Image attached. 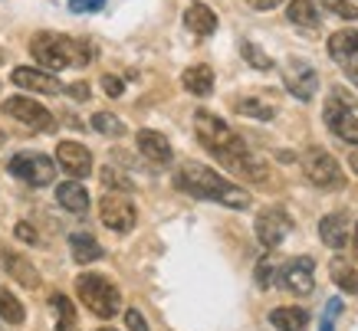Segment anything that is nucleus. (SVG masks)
<instances>
[{"mask_svg":"<svg viewBox=\"0 0 358 331\" xmlns=\"http://www.w3.org/2000/svg\"><path fill=\"white\" fill-rule=\"evenodd\" d=\"M319 236H322V243L332 246V249H345L348 240H352V220H348L345 210H338V214H329L319 220Z\"/></svg>","mask_w":358,"mask_h":331,"instance_id":"15","label":"nucleus"},{"mask_svg":"<svg viewBox=\"0 0 358 331\" xmlns=\"http://www.w3.org/2000/svg\"><path fill=\"white\" fill-rule=\"evenodd\" d=\"M348 164H352V171L358 174V151H352V154H348Z\"/></svg>","mask_w":358,"mask_h":331,"instance_id":"43","label":"nucleus"},{"mask_svg":"<svg viewBox=\"0 0 358 331\" xmlns=\"http://www.w3.org/2000/svg\"><path fill=\"white\" fill-rule=\"evenodd\" d=\"M13 86L30 89V92H40V96H56V92H66V86L56 79L53 69H43V66H17L10 73Z\"/></svg>","mask_w":358,"mask_h":331,"instance_id":"9","label":"nucleus"},{"mask_svg":"<svg viewBox=\"0 0 358 331\" xmlns=\"http://www.w3.org/2000/svg\"><path fill=\"white\" fill-rule=\"evenodd\" d=\"M0 318L7 321V325H23V318H27L20 299L13 292H7V288H0Z\"/></svg>","mask_w":358,"mask_h":331,"instance_id":"29","label":"nucleus"},{"mask_svg":"<svg viewBox=\"0 0 358 331\" xmlns=\"http://www.w3.org/2000/svg\"><path fill=\"white\" fill-rule=\"evenodd\" d=\"M138 151H141V158H148L152 164H171V158H174L168 138H164L162 131H148V128L138 131Z\"/></svg>","mask_w":358,"mask_h":331,"instance_id":"18","label":"nucleus"},{"mask_svg":"<svg viewBox=\"0 0 358 331\" xmlns=\"http://www.w3.org/2000/svg\"><path fill=\"white\" fill-rule=\"evenodd\" d=\"M194 131H197V138H201V145L217 161H227L234 154H240V151H247V145L240 141L237 131L230 128L224 118L210 115V112H194Z\"/></svg>","mask_w":358,"mask_h":331,"instance_id":"3","label":"nucleus"},{"mask_svg":"<svg viewBox=\"0 0 358 331\" xmlns=\"http://www.w3.org/2000/svg\"><path fill=\"white\" fill-rule=\"evenodd\" d=\"M282 82H286V89H289L299 102H309V98H315V92H319V73H315L309 63H303V59H293V63L286 66Z\"/></svg>","mask_w":358,"mask_h":331,"instance_id":"11","label":"nucleus"},{"mask_svg":"<svg viewBox=\"0 0 358 331\" xmlns=\"http://www.w3.org/2000/svg\"><path fill=\"white\" fill-rule=\"evenodd\" d=\"M56 200L63 203L69 214H86L89 210V191L83 187V181H66L56 187Z\"/></svg>","mask_w":358,"mask_h":331,"instance_id":"20","label":"nucleus"},{"mask_svg":"<svg viewBox=\"0 0 358 331\" xmlns=\"http://www.w3.org/2000/svg\"><path fill=\"white\" fill-rule=\"evenodd\" d=\"M253 10H273V7H280L282 0H247Z\"/></svg>","mask_w":358,"mask_h":331,"instance_id":"41","label":"nucleus"},{"mask_svg":"<svg viewBox=\"0 0 358 331\" xmlns=\"http://www.w3.org/2000/svg\"><path fill=\"white\" fill-rule=\"evenodd\" d=\"M174 187L185 191L187 197H197V200H214L224 203L230 210H247L250 207V193L237 184H230L227 177H220L214 168L207 164H197V161H185L178 174H174Z\"/></svg>","mask_w":358,"mask_h":331,"instance_id":"1","label":"nucleus"},{"mask_svg":"<svg viewBox=\"0 0 358 331\" xmlns=\"http://www.w3.org/2000/svg\"><path fill=\"white\" fill-rule=\"evenodd\" d=\"M338 311H342V302H338V299H329L326 315H322V325H319V331H336V318H338Z\"/></svg>","mask_w":358,"mask_h":331,"instance_id":"34","label":"nucleus"},{"mask_svg":"<svg viewBox=\"0 0 358 331\" xmlns=\"http://www.w3.org/2000/svg\"><path fill=\"white\" fill-rule=\"evenodd\" d=\"M106 0H69V10L73 13H92V10H102Z\"/></svg>","mask_w":358,"mask_h":331,"instance_id":"37","label":"nucleus"},{"mask_svg":"<svg viewBox=\"0 0 358 331\" xmlns=\"http://www.w3.org/2000/svg\"><path fill=\"white\" fill-rule=\"evenodd\" d=\"M286 20L296 23V27H315L319 23V10H315L313 0H293L286 7Z\"/></svg>","mask_w":358,"mask_h":331,"instance_id":"27","label":"nucleus"},{"mask_svg":"<svg viewBox=\"0 0 358 331\" xmlns=\"http://www.w3.org/2000/svg\"><path fill=\"white\" fill-rule=\"evenodd\" d=\"M329 276H332V282H336L342 292L358 295V272L352 269V263H345L342 256H336L332 259V266H329Z\"/></svg>","mask_w":358,"mask_h":331,"instance_id":"25","label":"nucleus"},{"mask_svg":"<svg viewBox=\"0 0 358 331\" xmlns=\"http://www.w3.org/2000/svg\"><path fill=\"white\" fill-rule=\"evenodd\" d=\"M50 305H53V311H56V331H73V325H76V309H73V302L56 292L53 299H50Z\"/></svg>","mask_w":358,"mask_h":331,"instance_id":"28","label":"nucleus"},{"mask_svg":"<svg viewBox=\"0 0 358 331\" xmlns=\"http://www.w3.org/2000/svg\"><path fill=\"white\" fill-rule=\"evenodd\" d=\"M69 249H73L76 263H96V259H102V246L96 243L92 233H73L69 236Z\"/></svg>","mask_w":358,"mask_h":331,"instance_id":"24","label":"nucleus"},{"mask_svg":"<svg viewBox=\"0 0 358 331\" xmlns=\"http://www.w3.org/2000/svg\"><path fill=\"white\" fill-rule=\"evenodd\" d=\"M345 69H348V79L358 86V66H345Z\"/></svg>","mask_w":358,"mask_h":331,"instance_id":"42","label":"nucleus"},{"mask_svg":"<svg viewBox=\"0 0 358 331\" xmlns=\"http://www.w3.org/2000/svg\"><path fill=\"white\" fill-rule=\"evenodd\" d=\"M326 122H329V128H332L336 138H342L345 145H355L358 148V118L352 115V108H348L338 96L326 105Z\"/></svg>","mask_w":358,"mask_h":331,"instance_id":"12","label":"nucleus"},{"mask_svg":"<svg viewBox=\"0 0 358 331\" xmlns=\"http://www.w3.org/2000/svg\"><path fill=\"white\" fill-rule=\"evenodd\" d=\"M102 331H115V328H102Z\"/></svg>","mask_w":358,"mask_h":331,"instance_id":"45","label":"nucleus"},{"mask_svg":"<svg viewBox=\"0 0 358 331\" xmlns=\"http://www.w3.org/2000/svg\"><path fill=\"white\" fill-rule=\"evenodd\" d=\"M240 56H243L253 69H263V73H266V69H273V56H266L260 46L250 43V40H243V43H240Z\"/></svg>","mask_w":358,"mask_h":331,"instance_id":"31","label":"nucleus"},{"mask_svg":"<svg viewBox=\"0 0 358 331\" xmlns=\"http://www.w3.org/2000/svg\"><path fill=\"white\" fill-rule=\"evenodd\" d=\"M355 256H358V226H355Z\"/></svg>","mask_w":358,"mask_h":331,"instance_id":"44","label":"nucleus"},{"mask_svg":"<svg viewBox=\"0 0 358 331\" xmlns=\"http://www.w3.org/2000/svg\"><path fill=\"white\" fill-rule=\"evenodd\" d=\"M0 259H3V269H7V276H10L13 282H20L23 288H40V272H36V266H30V259L27 256L3 249Z\"/></svg>","mask_w":358,"mask_h":331,"instance_id":"16","label":"nucleus"},{"mask_svg":"<svg viewBox=\"0 0 358 331\" xmlns=\"http://www.w3.org/2000/svg\"><path fill=\"white\" fill-rule=\"evenodd\" d=\"M220 164H227L234 174L247 177V181H253V184H263L266 177H270V168H266L257 154H250V151H240V154H234V158H227V161H220Z\"/></svg>","mask_w":358,"mask_h":331,"instance_id":"19","label":"nucleus"},{"mask_svg":"<svg viewBox=\"0 0 358 331\" xmlns=\"http://www.w3.org/2000/svg\"><path fill=\"white\" fill-rule=\"evenodd\" d=\"M329 56L342 66H355L358 59V30L345 27V30H336L329 36Z\"/></svg>","mask_w":358,"mask_h":331,"instance_id":"17","label":"nucleus"},{"mask_svg":"<svg viewBox=\"0 0 358 331\" xmlns=\"http://www.w3.org/2000/svg\"><path fill=\"white\" fill-rule=\"evenodd\" d=\"M315 263L309 256H296L293 263H286V269H282V286H286V292H293V295H309L315 288Z\"/></svg>","mask_w":358,"mask_h":331,"instance_id":"13","label":"nucleus"},{"mask_svg":"<svg viewBox=\"0 0 358 331\" xmlns=\"http://www.w3.org/2000/svg\"><path fill=\"white\" fill-rule=\"evenodd\" d=\"M102 89H106V96L119 98V96H122V89H125V82H122L119 75H102Z\"/></svg>","mask_w":358,"mask_h":331,"instance_id":"38","label":"nucleus"},{"mask_svg":"<svg viewBox=\"0 0 358 331\" xmlns=\"http://www.w3.org/2000/svg\"><path fill=\"white\" fill-rule=\"evenodd\" d=\"M13 236H17V240H20V243H40V236H36V230H33L30 223H27V220H20V223L13 226Z\"/></svg>","mask_w":358,"mask_h":331,"instance_id":"36","label":"nucleus"},{"mask_svg":"<svg viewBox=\"0 0 358 331\" xmlns=\"http://www.w3.org/2000/svg\"><path fill=\"white\" fill-rule=\"evenodd\" d=\"M7 171L13 177L27 181L30 187H50L56 181V161L46 158V154H36V151H20V154L10 158Z\"/></svg>","mask_w":358,"mask_h":331,"instance_id":"6","label":"nucleus"},{"mask_svg":"<svg viewBox=\"0 0 358 331\" xmlns=\"http://www.w3.org/2000/svg\"><path fill=\"white\" fill-rule=\"evenodd\" d=\"M230 108L237 112V115H247V118H257V122H270L276 115V105L270 102H263V98H234Z\"/></svg>","mask_w":358,"mask_h":331,"instance_id":"26","label":"nucleus"},{"mask_svg":"<svg viewBox=\"0 0 358 331\" xmlns=\"http://www.w3.org/2000/svg\"><path fill=\"white\" fill-rule=\"evenodd\" d=\"M181 82L191 96H210L214 92V69L210 66H187L185 75H181Z\"/></svg>","mask_w":358,"mask_h":331,"instance_id":"22","label":"nucleus"},{"mask_svg":"<svg viewBox=\"0 0 358 331\" xmlns=\"http://www.w3.org/2000/svg\"><path fill=\"white\" fill-rule=\"evenodd\" d=\"M99 216H102V223L115 230V233H129L135 220H138V210H135V203L125 197V193H106L102 200H99Z\"/></svg>","mask_w":358,"mask_h":331,"instance_id":"7","label":"nucleus"},{"mask_svg":"<svg viewBox=\"0 0 358 331\" xmlns=\"http://www.w3.org/2000/svg\"><path fill=\"white\" fill-rule=\"evenodd\" d=\"M0 253H3V243H0Z\"/></svg>","mask_w":358,"mask_h":331,"instance_id":"46","label":"nucleus"},{"mask_svg":"<svg viewBox=\"0 0 358 331\" xmlns=\"http://www.w3.org/2000/svg\"><path fill=\"white\" fill-rule=\"evenodd\" d=\"M30 50L36 56V63L43 69H53V73H59L66 66H86L96 56L89 43H79L66 33H36Z\"/></svg>","mask_w":358,"mask_h":331,"instance_id":"2","label":"nucleus"},{"mask_svg":"<svg viewBox=\"0 0 358 331\" xmlns=\"http://www.w3.org/2000/svg\"><path fill=\"white\" fill-rule=\"evenodd\" d=\"M3 112L13 115L17 122H23L30 131H53L56 128V118L50 115L40 102H33V98H27V96L7 98V102H3Z\"/></svg>","mask_w":358,"mask_h":331,"instance_id":"8","label":"nucleus"},{"mask_svg":"<svg viewBox=\"0 0 358 331\" xmlns=\"http://www.w3.org/2000/svg\"><path fill=\"white\" fill-rule=\"evenodd\" d=\"M257 286H260V288H270L273 286V259L270 256H263L260 266H257Z\"/></svg>","mask_w":358,"mask_h":331,"instance_id":"35","label":"nucleus"},{"mask_svg":"<svg viewBox=\"0 0 358 331\" xmlns=\"http://www.w3.org/2000/svg\"><path fill=\"white\" fill-rule=\"evenodd\" d=\"M289 230H293V220H289V214H286L282 207H270V210H263V214L257 216V240H260L266 249H276V246L289 236Z\"/></svg>","mask_w":358,"mask_h":331,"instance_id":"10","label":"nucleus"},{"mask_svg":"<svg viewBox=\"0 0 358 331\" xmlns=\"http://www.w3.org/2000/svg\"><path fill=\"white\" fill-rule=\"evenodd\" d=\"M99 181L106 184V191H119V193H131V187H135V184L125 177V174L115 171V168H109V164L99 171Z\"/></svg>","mask_w":358,"mask_h":331,"instance_id":"32","label":"nucleus"},{"mask_svg":"<svg viewBox=\"0 0 358 331\" xmlns=\"http://www.w3.org/2000/svg\"><path fill=\"white\" fill-rule=\"evenodd\" d=\"M125 325H129L131 331H148V321H145V315H141L138 309H129V311H125Z\"/></svg>","mask_w":358,"mask_h":331,"instance_id":"39","label":"nucleus"},{"mask_svg":"<svg viewBox=\"0 0 358 331\" xmlns=\"http://www.w3.org/2000/svg\"><path fill=\"white\" fill-rule=\"evenodd\" d=\"M185 27L197 36H210V33L217 30V13L204 7V3H191L185 10Z\"/></svg>","mask_w":358,"mask_h":331,"instance_id":"21","label":"nucleus"},{"mask_svg":"<svg viewBox=\"0 0 358 331\" xmlns=\"http://www.w3.org/2000/svg\"><path fill=\"white\" fill-rule=\"evenodd\" d=\"M76 292H79V299H83V305H86L92 315H99V318H115V315H119L122 295L106 276L83 272V276L76 279Z\"/></svg>","mask_w":358,"mask_h":331,"instance_id":"4","label":"nucleus"},{"mask_svg":"<svg viewBox=\"0 0 358 331\" xmlns=\"http://www.w3.org/2000/svg\"><path fill=\"white\" fill-rule=\"evenodd\" d=\"M270 321H273V328H280V331H303L309 325V311L299 309V305H282V309L270 311Z\"/></svg>","mask_w":358,"mask_h":331,"instance_id":"23","label":"nucleus"},{"mask_svg":"<svg viewBox=\"0 0 358 331\" xmlns=\"http://www.w3.org/2000/svg\"><path fill=\"white\" fill-rule=\"evenodd\" d=\"M89 125H92L99 135H106V138H122V135H125V125H122V118L112 115V112H96Z\"/></svg>","mask_w":358,"mask_h":331,"instance_id":"30","label":"nucleus"},{"mask_svg":"<svg viewBox=\"0 0 358 331\" xmlns=\"http://www.w3.org/2000/svg\"><path fill=\"white\" fill-rule=\"evenodd\" d=\"M322 3H326V10H332L342 20H358V7L352 0H322Z\"/></svg>","mask_w":358,"mask_h":331,"instance_id":"33","label":"nucleus"},{"mask_svg":"<svg viewBox=\"0 0 358 331\" xmlns=\"http://www.w3.org/2000/svg\"><path fill=\"white\" fill-rule=\"evenodd\" d=\"M303 171H306V177H309V184H315L319 191H338V187H345V174L338 168V161L322 148L306 151Z\"/></svg>","mask_w":358,"mask_h":331,"instance_id":"5","label":"nucleus"},{"mask_svg":"<svg viewBox=\"0 0 358 331\" xmlns=\"http://www.w3.org/2000/svg\"><path fill=\"white\" fill-rule=\"evenodd\" d=\"M56 161L69 177H89V171H92V154L76 141H59L56 145Z\"/></svg>","mask_w":358,"mask_h":331,"instance_id":"14","label":"nucleus"},{"mask_svg":"<svg viewBox=\"0 0 358 331\" xmlns=\"http://www.w3.org/2000/svg\"><path fill=\"white\" fill-rule=\"evenodd\" d=\"M66 96H73L76 102H89V86L86 82H73V86H66Z\"/></svg>","mask_w":358,"mask_h":331,"instance_id":"40","label":"nucleus"}]
</instances>
